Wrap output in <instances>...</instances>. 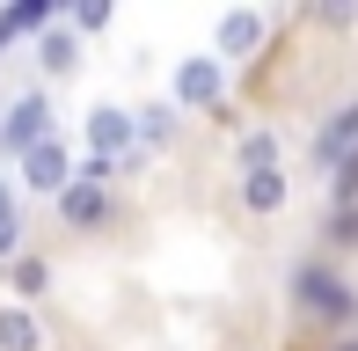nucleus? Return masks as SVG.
Masks as SVG:
<instances>
[{
	"mask_svg": "<svg viewBox=\"0 0 358 351\" xmlns=\"http://www.w3.org/2000/svg\"><path fill=\"white\" fill-rule=\"evenodd\" d=\"M59 220L80 234H95V227H110V162H88V169H73V183L59 190Z\"/></svg>",
	"mask_w": 358,
	"mask_h": 351,
	"instance_id": "1",
	"label": "nucleus"
},
{
	"mask_svg": "<svg viewBox=\"0 0 358 351\" xmlns=\"http://www.w3.org/2000/svg\"><path fill=\"white\" fill-rule=\"evenodd\" d=\"M44 139H59V132H52V95L29 88V95H15V103L0 110V147L22 162V154H29V147H44Z\"/></svg>",
	"mask_w": 358,
	"mask_h": 351,
	"instance_id": "2",
	"label": "nucleus"
},
{
	"mask_svg": "<svg viewBox=\"0 0 358 351\" xmlns=\"http://www.w3.org/2000/svg\"><path fill=\"white\" fill-rule=\"evenodd\" d=\"M220 95H227V66L213 52H198V59H183L176 66V81H169V110L183 117V110H220Z\"/></svg>",
	"mask_w": 358,
	"mask_h": 351,
	"instance_id": "3",
	"label": "nucleus"
},
{
	"mask_svg": "<svg viewBox=\"0 0 358 351\" xmlns=\"http://www.w3.org/2000/svg\"><path fill=\"white\" fill-rule=\"evenodd\" d=\"M73 183V154L66 139H44V147L22 154V190H37V198H59V190Z\"/></svg>",
	"mask_w": 358,
	"mask_h": 351,
	"instance_id": "4",
	"label": "nucleus"
},
{
	"mask_svg": "<svg viewBox=\"0 0 358 351\" xmlns=\"http://www.w3.org/2000/svg\"><path fill=\"white\" fill-rule=\"evenodd\" d=\"M88 147H95V162H124V154L139 147V117L132 110H117V103H103L88 117Z\"/></svg>",
	"mask_w": 358,
	"mask_h": 351,
	"instance_id": "5",
	"label": "nucleus"
},
{
	"mask_svg": "<svg viewBox=\"0 0 358 351\" xmlns=\"http://www.w3.org/2000/svg\"><path fill=\"white\" fill-rule=\"evenodd\" d=\"M300 308L322 315V322H351L358 300H351V285L336 278V271H300Z\"/></svg>",
	"mask_w": 358,
	"mask_h": 351,
	"instance_id": "6",
	"label": "nucleus"
},
{
	"mask_svg": "<svg viewBox=\"0 0 358 351\" xmlns=\"http://www.w3.org/2000/svg\"><path fill=\"white\" fill-rule=\"evenodd\" d=\"M285 198H292L285 169H241V205H249L256 220H278V213H285Z\"/></svg>",
	"mask_w": 358,
	"mask_h": 351,
	"instance_id": "7",
	"label": "nucleus"
},
{
	"mask_svg": "<svg viewBox=\"0 0 358 351\" xmlns=\"http://www.w3.org/2000/svg\"><path fill=\"white\" fill-rule=\"evenodd\" d=\"M37 66L52 73V81H66V73H80V37L66 22H52V29H37Z\"/></svg>",
	"mask_w": 358,
	"mask_h": 351,
	"instance_id": "8",
	"label": "nucleus"
},
{
	"mask_svg": "<svg viewBox=\"0 0 358 351\" xmlns=\"http://www.w3.org/2000/svg\"><path fill=\"white\" fill-rule=\"evenodd\" d=\"M256 44H264V15H256V8H234V15H220V66H227V59H241V52H256Z\"/></svg>",
	"mask_w": 358,
	"mask_h": 351,
	"instance_id": "9",
	"label": "nucleus"
},
{
	"mask_svg": "<svg viewBox=\"0 0 358 351\" xmlns=\"http://www.w3.org/2000/svg\"><path fill=\"white\" fill-rule=\"evenodd\" d=\"M0 351H44V322L22 308V300L0 308Z\"/></svg>",
	"mask_w": 358,
	"mask_h": 351,
	"instance_id": "10",
	"label": "nucleus"
},
{
	"mask_svg": "<svg viewBox=\"0 0 358 351\" xmlns=\"http://www.w3.org/2000/svg\"><path fill=\"white\" fill-rule=\"evenodd\" d=\"M8 285L22 293V308H29V300H37L44 285H52V264H44V257H29V249H22V257L8 264Z\"/></svg>",
	"mask_w": 358,
	"mask_h": 351,
	"instance_id": "11",
	"label": "nucleus"
},
{
	"mask_svg": "<svg viewBox=\"0 0 358 351\" xmlns=\"http://www.w3.org/2000/svg\"><path fill=\"white\" fill-rule=\"evenodd\" d=\"M351 139H358V103H344V110H336V117H329V132H322V162H329V154H344L351 147Z\"/></svg>",
	"mask_w": 358,
	"mask_h": 351,
	"instance_id": "12",
	"label": "nucleus"
},
{
	"mask_svg": "<svg viewBox=\"0 0 358 351\" xmlns=\"http://www.w3.org/2000/svg\"><path fill=\"white\" fill-rule=\"evenodd\" d=\"M139 117H146V124H139V154H146V147H169V139H176V110H169V103L139 110Z\"/></svg>",
	"mask_w": 358,
	"mask_h": 351,
	"instance_id": "13",
	"label": "nucleus"
},
{
	"mask_svg": "<svg viewBox=\"0 0 358 351\" xmlns=\"http://www.w3.org/2000/svg\"><path fill=\"white\" fill-rule=\"evenodd\" d=\"M241 169H278V139H271V132H249V139H241Z\"/></svg>",
	"mask_w": 358,
	"mask_h": 351,
	"instance_id": "14",
	"label": "nucleus"
},
{
	"mask_svg": "<svg viewBox=\"0 0 358 351\" xmlns=\"http://www.w3.org/2000/svg\"><path fill=\"white\" fill-rule=\"evenodd\" d=\"M22 257V227H15V205H0V264Z\"/></svg>",
	"mask_w": 358,
	"mask_h": 351,
	"instance_id": "15",
	"label": "nucleus"
},
{
	"mask_svg": "<svg viewBox=\"0 0 358 351\" xmlns=\"http://www.w3.org/2000/svg\"><path fill=\"white\" fill-rule=\"evenodd\" d=\"M336 205H344V213H351V205H358V154H351V162H344V176H336Z\"/></svg>",
	"mask_w": 358,
	"mask_h": 351,
	"instance_id": "16",
	"label": "nucleus"
},
{
	"mask_svg": "<svg viewBox=\"0 0 358 351\" xmlns=\"http://www.w3.org/2000/svg\"><path fill=\"white\" fill-rule=\"evenodd\" d=\"M0 205H8V190H0Z\"/></svg>",
	"mask_w": 358,
	"mask_h": 351,
	"instance_id": "17",
	"label": "nucleus"
}]
</instances>
